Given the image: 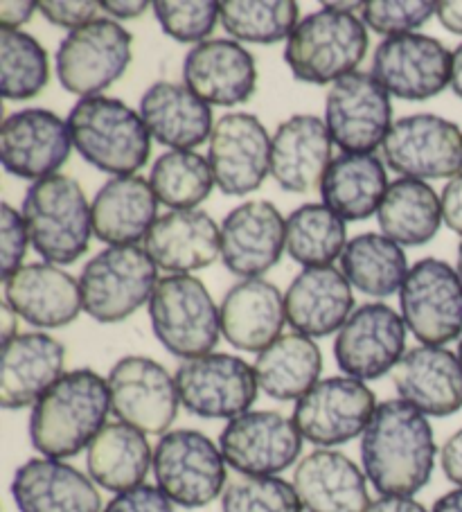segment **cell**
<instances>
[{
  "label": "cell",
  "mask_w": 462,
  "mask_h": 512,
  "mask_svg": "<svg viewBox=\"0 0 462 512\" xmlns=\"http://www.w3.org/2000/svg\"><path fill=\"white\" fill-rule=\"evenodd\" d=\"M435 434L431 422L404 400L377 404L361 436V465L368 481L384 497H413L435 470Z\"/></svg>",
  "instance_id": "obj_1"
},
{
  "label": "cell",
  "mask_w": 462,
  "mask_h": 512,
  "mask_svg": "<svg viewBox=\"0 0 462 512\" xmlns=\"http://www.w3.org/2000/svg\"><path fill=\"white\" fill-rule=\"evenodd\" d=\"M111 411L109 382L91 368L70 370L32 406V447L43 458H73L91 447Z\"/></svg>",
  "instance_id": "obj_2"
},
{
  "label": "cell",
  "mask_w": 462,
  "mask_h": 512,
  "mask_svg": "<svg viewBox=\"0 0 462 512\" xmlns=\"http://www.w3.org/2000/svg\"><path fill=\"white\" fill-rule=\"evenodd\" d=\"M73 147L97 170L133 176L151 154V134L140 118L118 97H84L68 113Z\"/></svg>",
  "instance_id": "obj_3"
},
{
  "label": "cell",
  "mask_w": 462,
  "mask_h": 512,
  "mask_svg": "<svg viewBox=\"0 0 462 512\" xmlns=\"http://www.w3.org/2000/svg\"><path fill=\"white\" fill-rule=\"evenodd\" d=\"M21 215L30 244L48 264H73L88 251L93 233V208L75 179L64 174L32 183L25 192Z\"/></svg>",
  "instance_id": "obj_4"
},
{
  "label": "cell",
  "mask_w": 462,
  "mask_h": 512,
  "mask_svg": "<svg viewBox=\"0 0 462 512\" xmlns=\"http://www.w3.org/2000/svg\"><path fill=\"white\" fill-rule=\"evenodd\" d=\"M366 52V23L354 14L323 7L298 23L284 48V61L298 82L323 86L357 73Z\"/></svg>",
  "instance_id": "obj_5"
},
{
  "label": "cell",
  "mask_w": 462,
  "mask_h": 512,
  "mask_svg": "<svg viewBox=\"0 0 462 512\" xmlns=\"http://www.w3.org/2000/svg\"><path fill=\"white\" fill-rule=\"evenodd\" d=\"M149 319L161 346L185 361L210 355L221 339V312L208 287L192 276L158 280Z\"/></svg>",
  "instance_id": "obj_6"
},
{
  "label": "cell",
  "mask_w": 462,
  "mask_h": 512,
  "mask_svg": "<svg viewBox=\"0 0 462 512\" xmlns=\"http://www.w3.org/2000/svg\"><path fill=\"white\" fill-rule=\"evenodd\" d=\"M158 267L140 246H109L79 276L84 312L97 323H120L149 305Z\"/></svg>",
  "instance_id": "obj_7"
},
{
  "label": "cell",
  "mask_w": 462,
  "mask_h": 512,
  "mask_svg": "<svg viewBox=\"0 0 462 512\" xmlns=\"http://www.w3.org/2000/svg\"><path fill=\"white\" fill-rule=\"evenodd\" d=\"M154 476L176 506L206 508L226 490V458L201 431L174 429L154 449Z\"/></svg>",
  "instance_id": "obj_8"
},
{
  "label": "cell",
  "mask_w": 462,
  "mask_h": 512,
  "mask_svg": "<svg viewBox=\"0 0 462 512\" xmlns=\"http://www.w3.org/2000/svg\"><path fill=\"white\" fill-rule=\"evenodd\" d=\"M183 409L203 420H233L251 411L260 393L255 366L226 352L188 359L176 370Z\"/></svg>",
  "instance_id": "obj_9"
},
{
  "label": "cell",
  "mask_w": 462,
  "mask_h": 512,
  "mask_svg": "<svg viewBox=\"0 0 462 512\" xmlns=\"http://www.w3.org/2000/svg\"><path fill=\"white\" fill-rule=\"evenodd\" d=\"M406 328L422 346L442 348L462 337V282L449 262L424 258L399 289Z\"/></svg>",
  "instance_id": "obj_10"
},
{
  "label": "cell",
  "mask_w": 462,
  "mask_h": 512,
  "mask_svg": "<svg viewBox=\"0 0 462 512\" xmlns=\"http://www.w3.org/2000/svg\"><path fill=\"white\" fill-rule=\"evenodd\" d=\"M131 43V32L111 19H97L68 32L55 57L59 84L82 100L100 95L127 73Z\"/></svg>",
  "instance_id": "obj_11"
},
{
  "label": "cell",
  "mask_w": 462,
  "mask_h": 512,
  "mask_svg": "<svg viewBox=\"0 0 462 512\" xmlns=\"http://www.w3.org/2000/svg\"><path fill=\"white\" fill-rule=\"evenodd\" d=\"M375 411L377 397L359 379L327 377L300 397L291 420L302 440L330 449L363 436Z\"/></svg>",
  "instance_id": "obj_12"
},
{
  "label": "cell",
  "mask_w": 462,
  "mask_h": 512,
  "mask_svg": "<svg viewBox=\"0 0 462 512\" xmlns=\"http://www.w3.org/2000/svg\"><path fill=\"white\" fill-rule=\"evenodd\" d=\"M381 149L390 170L404 179H453L462 172V131L433 113L393 122Z\"/></svg>",
  "instance_id": "obj_13"
},
{
  "label": "cell",
  "mask_w": 462,
  "mask_h": 512,
  "mask_svg": "<svg viewBox=\"0 0 462 512\" xmlns=\"http://www.w3.org/2000/svg\"><path fill=\"white\" fill-rule=\"evenodd\" d=\"M325 125L345 154H372L393 127V104L372 73H352L334 82L325 100Z\"/></svg>",
  "instance_id": "obj_14"
},
{
  "label": "cell",
  "mask_w": 462,
  "mask_h": 512,
  "mask_svg": "<svg viewBox=\"0 0 462 512\" xmlns=\"http://www.w3.org/2000/svg\"><path fill=\"white\" fill-rule=\"evenodd\" d=\"M115 418L142 434L165 436L179 413V388L167 368L149 357H124L109 373Z\"/></svg>",
  "instance_id": "obj_15"
},
{
  "label": "cell",
  "mask_w": 462,
  "mask_h": 512,
  "mask_svg": "<svg viewBox=\"0 0 462 512\" xmlns=\"http://www.w3.org/2000/svg\"><path fill=\"white\" fill-rule=\"evenodd\" d=\"M406 330L402 314L390 305H361L336 334V364L345 375L359 382L384 377L406 355Z\"/></svg>",
  "instance_id": "obj_16"
},
{
  "label": "cell",
  "mask_w": 462,
  "mask_h": 512,
  "mask_svg": "<svg viewBox=\"0 0 462 512\" xmlns=\"http://www.w3.org/2000/svg\"><path fill=\"white\" fill-rule=\"evenodd\" d=\"M372 77L399 100H431L451 84V52L429 34L388 37L372 57Z\"/></svg>",
  "instance_id": "obj_17"
},
{
  "label": "cell",
  "mask_w": 462,
  "mask_h": 512,
  "mask_svg": "<svg viewBox=\"0 0 462 512\" xmlns=\"http://www.w3.org/2000/svg\"><path fill=\"white\" fill-rule=\"evenodd\" d=\"M269 131L253 113H226L210 134L208 163L226 197H246L271 174Z\"/></svg>",
  "instance_id": "obj_18"
},
{
  "label": "cell",
  "mask_w": 462,
  "mask_h": 512,
  "mask_svg": "<svg viewBox=\"0 0 462 512\" xmlns=\"http://www.w3.org/2000/svg\"><path fill=\"white\" fill-rule=\"evenodd\" d=\"M226 463L242 476H275L298 461L302 436L278 411H248L219 436Z\"/></svg>",
  "instance_id": "obj_19"
},
{
  "label": "cell",
  "mask_w": 462,
  "mask_h": 512,
  "mask_svg": "<svg viewBox=\"0 0 462 512\" xmlns=\"http://www.w3.org/2000/svg\"><path fill=\"white\" fill-rule=\"evenodd\" d=\"M73 136L66 120L48 109H23L0 127V163L10 174L28 181L55 176L68 161Z\"/></svg>",
  "instance_id": "obj_20"
},
{
  "label": "cell",
  "mask_w": 462,
  "mask_h": 512,
  "mask_svg": "<svg viewBox=\"0 0 462 512\" xmlns=\"http://www.w3.org/2000/svg\"><path fill=\"white\" fill-rule=\"evenodd\" d=\"M284 233L287 222L271 201H246L221 222V260L235 276L260 278L280 262Z\"/></svg>",
  "instance_id": "obj_21"
},
{
  "label": "cell",
  "mask_w": 462,
  "mask_h": 512,
  "mask_svg": "<svg viewBox=\"0 0 462 512\" xmlns=\"http://www.w3.org/2000/svg\"><path fill=\"white\" fill-rule=\"evenodd\" d=\"M183 82L215 107L244 104L257 88L255 57L233 39L203 41L185 55Z\"/></svg>",
  "instance_id": "obj_22"
},
{
  "label": "cell",
  "mask_w": 462,
  "mask_h": 512,
  "mask_svg": "<svg viewBox=\"0 0 462 512\" xmlns=\"http://www.w3.org/2000/svg\"><path fill=\"white\" fill-rule=\"evenodd\" d=\"M332 145L325 120L298 113L284 120L271 140V176L284 192L305 194L323 183L332 165Z\"/></svg>",
  "instance_id": "obj_23"
},
{
  "label": "cell",
  "mask_w": 462,
  "mask_h": 512,
  "mask_svg": "<svg viewBox=\"0 0 462 512\" xmlns=\"http://www.w3.org/2000/svg\"><path fill=\"white\" fill-rule=\"evenodd\" d=\"M5 303L34 328L57 330L84 310L79 280L55 264H25L5 280Z\"/></svg>",
  "instance_id": "obj_24"
},
{
  "label": "cell",
  "mask_w": 462,
  "mask_h": 512,
  "mask_svg": "<svg viewBox=\"0 0 462 512\" xmlns=\"http://www.w3.org/2000/svg\"><path fill=\"white\" fill-rule=\"evenodd\" d=\"M399 400L424 416L449 418L462 409V364L447 348H411L393 370Z\"/></svg>",
  "instance_id": "obj_25"
},
{
  "label": "cell",
  "mask_w": 462,
  "mask_h": 512,
  "mask_svg": "<svg viewBox=\"0 0 462 512\" xmlns=\"http://www.w3.org/2000/svg\"><path fill=\"white\" fill-rule=\"evenodd\" d=\"M145 251L158 269L190 276L221 258V226L206 210H172L151 226Z\"/></svg>",
  "instance_id": "obj_26"
},
{
  "label": "cell",
  "mask_w": 462,
  "mask_h": 512,
  "mask_svg": "<svg viewBox=\"0 0 462 512\" xmlns=\"http://www.w3.org/2000/svg\"><path fill=\"white\" fill-rule=\"evenodd\" d=\"M12 497L19 512H102L95 481L55 458H30L14 474Z\"/></svg>",
  "instance_id": "obj_27"
},
{
  "label": "cell",
  "mask_w": 462,
  "mask_h": 512,
  "mask_svg": "<svg viewBox=\"0 0 462 512\" xmlns=\"http://www.w3.org/2000/svg\"><path fill=\"white\" fill-rule=\"evenodd\" d=\"M64 343L46 332L16 334L3 343L0 366V404L5 409L34 406L41 395L64 375Z\"/></svg>",
  "instance_id": "obj_28"
},
{
  "label": "cell",
  "mask_w": 462,
  "mask_h": 512,
  "mask_svg": "<svg viewBox=\"0 0 462 512\" xmlns=\"http://www.w3.org/2000/svg\"><path fill=\"white\" fill-rule=\"evenodd\" d=\"M352 307L350 282L334 267L302 269L284 294L287 323L309 339L339 332L352 316Z\"/></svg>",
  "instance_id": "obj_29"
},
{
  "label": "cell",
  "mask_w": 462,
  "mask_h": 512,
  "mask_svg": "<svg viewBox=\"0 0 462 512\" xmlns=\"http://www.w3.org/2000/svg\"><path fill=\"white\" fill-rule=\"evenodd\" d=\"M366 479L350 456L316 449L298 463L293 488L307 512H366L372 503Z\"/></svg>",
  "instance_id": "obj_30"
},
{
  "label": "cell",
  "mask_w": 462,
  "mask_h": 512,
  "mask_svg": "<svg viewBox=\"0 0 462 512\" xmlns=\"http://www.w3.org/2000/svg\"><path fill=\"white\" fill-rule=\"evenodd\" d=\"M221 334L230 346L244 352H262L282 337L287 323L284 296L273 282L248 278L228 289L221 300Z\"/></svg>",
  "instance_id": "obj_31"
},
{
  "label": "cell",
  "mask_w": 462,
  "mask_h": 512,
  "mask_svg": "<svg viewBox=\"0 0 462 512\" xmlns=\"http://www.w3.org/2000/svg\"><path fill=\"white\" fill-rule=\"evenodd\" d=\"M140 118L145 120L151 138L183 152H192L210 140L215 127L210 104L176 82L151 84L140 97Z\"/></svg>",
  "instance_id": "obj_32"
},
{
  "label": "cell",
  "mask_w": 462,
  "mask_h": 512,
  "mask_svg": "<svg viewBox=\"0 0 462 512\" xmlns=\"http://www.w3.org/2000/svg\"><path fill=\"white\" fill-rule=\"evenodd\" d=\"M93 233L109 246H136L156 224L158 199L142 176H113L93 199Z\"/></svg>",
  "instance_id": "obj_33"
},
{
  "label": "cell",
  "mask_w": 462,
  "mask_h": 512,
  "mask_svg": "<svg viewBox=\"0 0 462 512\" xmlns=\"http://www.w3.org/2000/svg\"><path fill=\"white\" fill-rule=\"evenodd\" d=\"M388 190L386 165L377 154L336 156L321 183L323 203L343 222H361L379 210Z\"/></svg>",
  "instance_id": "obj_34"
},
{
  "label": "cell",
  "mask_w": 462,
  "mask_h": 512,
  "mask_svg": "<svg viewBox=\"0 0 462 512\" xmlns=\"http://www.w3.org/2000/svg\"><path fill=\"white\" fill-rule=\"evenodd\" d=\"M86 467L100 488L120 494L145 483L154 452L147 434L124 422H109L88 447Z\"/></svg>",
  "instance_id": "obj_35"
},
{
  "label": "cell",
  "mask_w": 462,
  "mask_h": 512,
  "mask_svg": "<svg viewBox=\"0 0 462 512\" xmlns=\"http://www.w3.org/2000/svg\"><path fill=\"white\" fill-rule=\"evenodd\" d=\"M323 355L305 334H282L255 359V375L262 391L278 402L300 400L321 382Z\"/></svg>",
  "instance_id": "obj_36"
},
{
  "label": "cell",
  "mask_w": 462,
  "mask_h": 512,
  "mask_svg": "<svg viewBox=\"0 0 462 512\" xmlns=\"http://www.w3.org/2000/svg\"><path fill=\"white\" fill-rule=\"evenodd\" d=\"M381 233L399 246H424L440 231L442 203L429 183L397 179L377 210Z\"/></svg>",
  "instance_id": "obj_37"
},
{
  "label": "cell",
  "mask_w": 462,
  "mask_h": 512,
  "mask_svg": "<svg viewBox=\"0 0 462 512\" xmlns=\"http://www.w3.org/2000/svg\"><path fill=\"white\" fill-rule=\"evenodd\" d=\"M341 271L350 285L372 298H388L402 289L408 276L406 253L397 242L379 233H363L348 242Z\"/></svg>",
  "instance_id": "obj_38"
},
{
  "label": "cell",
  "mask_w": 462,
  "mask_h": 512,
  "mask_svg": "<svg viewBox=\"0 0 462 512\" xmlns=\"http://www.w3.org/2000/svg\"><path fill=\"white\" fill-rule=\"evenodd\" d=\"M348 246L343 219L325 203H305L287 219L284 251L302 267H330Z\"/></svg>",
  "instance_id": "obj_39"
},
{
  "label": "cell",
  "mask_w": 462,
  "mask_h": 512,
  "mask_svg": "<svg viewBox=\"0 0 462 512\" xmlns=\"http://www.w3.org/2000/svg\"><path fill=\"white\" fill-rule=\"evenodd\" d=\"M149 185L158 203L174 210H194L210 197L215 174L208 158L197 152L172 149L156 158L149 174Z\"/></svg>",
  "instance_id": "obj_40"
},
{
  "label": "cell",
  "mask_w": 462,
  "mask_h": 512,
  "mask_svg": "<svg viewBox=\"0 0 462 512\" xmlns=\"http://www.w3.org/2000/svg\"><path fill=\"white\" fill-rule=\"evenodd\" d=\"M48 82L46 48L28 32L0 28V93L5 100H32Z\"/></svg>",
  "instance_id": "obj_41"
},
{
  "label": "cell",
  "mask_w": 462,
  "mask_h": 512,
  "mask_svg": "<svg viewBox=\"0 0 462 512\" xmlns=\"http://www.w3.org/2000/svg\"><path fill=\"white\" fill-rule=\"evenodd\" d=\"M219 7L221 25L235 41L269 46L298 28L300 10L293 0H224Z\"/></svg>",
  "instance_id": "obj_42"
},
{
  "label": "cell",
  "mask_w": 462,
  "mask_h": 512,
  "mask_svg": "<svg viewBox=\"0 0 462 512\" xmlns=\"http://www.w3.org/2000/svg\"><path fill=\"white\" fill-rule=\"evenodd\" d=\"M224 512H302L293 483L280 476H239L221 494Z\"/></svg>",
  "instance_id": "obj_43"
},
{
  "label": "cell",
  "mask_w": 462,
  "mask_h": 512,
  "mask_svg": "<svg viewBox=\"0 0 462 512\" xmlns=\"http://www.w3.org/2000/svg\"><path fill=\"white\" fill-rule=\"evenodd\" d=\"M156 21L167 37L179 43H203L221 21V7L215 0H156Z\"/></svg>",
  "instance_id": "obj_44"
},
{
  "label": "cell",
  "mask_w": 462,
  "mask_h": 512,
  "mask_svg": "<svg viewBox=\"0 0 462 512\" xmlns=\"http://www.w3.org/2000/svg\"><path fill=\"white\" fill-rule=\"evenodd\" d=\"M435 12L438 3L431 0H370L363 3L361 21L388 39L420 30Z\"/></svg>",
  "instance_id": "obj_45"
},
{
  "label": "cell",
  "mask_w": 462,
  "mask_h": 512,
  "mask_svg": "<svg viewBox=\"0 0 462 512\" xmlns=\"http://www.w3.org/2000/svg\"><path fill=\"white\" fill-rule=\"evenodd\" d=\"M30 235L25 219L10 203L0 206V276L10 280L21 269V262L28 253Z\"/></svg>",
  "instance_id": "obj_46"
},
{
  "label": "cell",
  "mask_w": 462,
  "mask_h": 512,
  "mask_svg": "<svg viewBox=\"0 0 462 512\" xmlns=\"http://www.w3.org/2000/svg\"><path fill=\"white\" fill-rule=\"evenodd\" d=\"M100 10L102 5L95 3V0H41L39 3V12L52 25L70 32L97 21L95 16Z\"/></svg>",
  "instance_id": "obj_47"
},
{
  "label": "cell",
  "mask_w": 462,
  "mask_h": 512,
  "mask_svg": "<svg viewBox=\"0 0 462 512\" xmlns=\"http://www.w3.org/2000/svg\"><path fill=\"white\" fill-rule=\"evenodd\" d=\"M102 512H174V503L158 485L142 483L138 488L115 494Z\"/></svg>",
  "instance_id": "obj_48"
},
{
  "label": "cell",
  "mask_w": 462,
  "mask_h": 512,
  "mask_svg": "<svg viewBox=\"0 0 462 512\" xmlns=\"http://www.w3.org/2000/svg\"><path fill=\"white\" fill-rule=\"evenodd\" d=\"M442 222L447 224L453 233L462 235V172L444 185L442 190Z\"/></svg>",
  "instance_id": "obj_49"
},
{
  "label": "cell",
  "mask_w": 462,
  "mask_h": 512,
  "mask_svg": "<svg viewBox=\"0 0 462 512\" xmlns=\"http://www.w3.org/2000/svg\"><path fill=\"white\" fill-rule=\"evenodd\" d=\"M39 3L32 0H3L0 3V28L3 30H21L25 23L32 21Z\"/></svg>",
  "instance_id": "obj_50"
},
{
  "label": "cell",
  "mask_w": 462,
  "mask_h": 512,
  "mask_svg": "<svg viewBox=\"0 0 462 512\" xmlns=\"http://www.w3.org/2000/svg\"><path fill=\"white\" fill-rule=\"evenodd\" d=\"M440 465L444 476H447L451 483H456L458 488H462V427L456 434H451L447 438V443L442 445Z\"/></svg>",
  "instance_id": "obj_51"
},
{
  "label": "cell",
  "mask_w": 462,
  "mask_h": 512,
  "mask_svg": "<svg viewBox=\"0 0 462 512\" xmlns=\"http://www.w3.org/2000/svg\"><path fill=\"white\" fill-rule=\"evenodd\" d=\"M102 10L109 12L115 19L129 21V19H138L140 14H145L149 10L147 0H102Z\"/></svg>",
  "instance_id": "obj_52"
},
{
  "label": "cell",
  "mask_w": 462,
  "mask_h": 512,
  "mask_svg": "<svg viewBox=\"0 0 462 512\" xmlns=\"http://www.w3.org/2000/svg\"><path fill=\"white\" fill-rule=\"evenodd\" d=\"M366 512H429L420 501L411 497H379Z\"/></svg>",
  "instance_id": "obj_53"
},
{
  "label": "cell",
  "mask_w": 462,
  "mask_h": 512,
  "mask_svg": "<svg viewBox=\"0 0 462 512\" xmlns=\"http://www.w3.org/2000/svg\"><path fill=\"white\" fill-rule=\"evenodd\" d=\"M435 16H438L444 30L462 37V0H444V3H438Z\"/></svg>",
  "instance_id": "obj_54"
},
{
  "label": "cell",
  "mask_w": 462,
  "mask_h": 512,
  "mask_svg": "<svg viewBox=\"0 0 462 512\" xmlns=\"http://www.w3.org/2000/svg\"><path fill=\"white\" fill-rule=\"evenodd\" d=\"M0 321H3V328H0L3 343L12 341L16 334H19V314H16L10 305L3 303V307H0Z\"/></svg>",
  "instance_id": "obj_55"
},
{
  "label": "cell",
  "mask_w": 462,
  "mask_h": 512,
  "mask_svg": "<svg viewBox=\"0 0 462 512\" xmlns=\"http://www.w3.org/2000/svg\"><path fill=\"white\" fill-rule=\"evenodd\" d=\"M431 512H462V488L451 490L433 503Z\"/></svg>",
  "instance_id": "obj_56"
},
{
  "label": "cell",
  "mask_w": 462,
  "mask_h": 512,
  "mask_svg": "<svg viewBox=\"0 0 462 512\" xmlns=\"http://www.w3.org/2000/svg\"><path fill=\"white\" fill-rule=\"evenodd\" d=\"M451 91L462 100V43L451 55Z\"/></svg>",
  "instance_id": "obj_57"
},
{
  "label": "cell",
  "mask_w": 462,
  "mask_h": 512,
  "mask_svg": "<svg viewBox=\"0 0 462 512\" xmlns=\"http://www.w3.org/2000/svg\"><path fill=\"white\" fill-rule=\"evenodd\" d=\"M323 7H330L334 12H343V14H352V12H361L363 3H323Z\"/></svg>",
  "instance_id": "obj_58"
},
{
  "label": "cell",
  "mask_w": 462,
  "mask_h": 512,
  "mask_svg": "<svg viewBox=\"0 0 462 512\" xmlns=\"http://www.w3.org/2000/svg\"><path fill=\"white\" fill-rule=\"evenodd\" d=\"M458 276H460V282H462V242H460V246H458Z\"/></svg>",
  "instance_id": "obj_59"
},
{
  "label": "cell",
  "mask_w": 462,
  "mask_h": 512,
  "mask_svg": "<svg viewBox=\"0 0 462 512\" xmlns=\"http://www.w3.org/2000/svg\"><path fill=\"white\" fill-rule=\"evenodd\" d=\"M458 359H460V364H462V337H460V343H458Z\"/></svg>",
  "instance_id": "obj_60"
}]
</instances>
